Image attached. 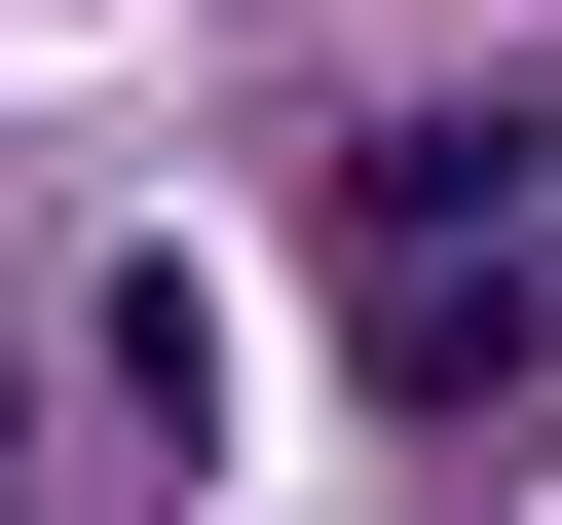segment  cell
<instances>
[{
	"instance_id": "obj_1",
	"label": "cell",
	"mask_w": 562,
	"mask_h": 525,
	"mask_svg": "<svg viewBox=\"0 0 562 525\" xmlns=\"http://www.w3.org/2000/svg\"><path fill=\"white\" fill-rule=\"evenodd\" d=\"M525 262H562V113H375L338 150V376L375 413H525Z\"/></svg>"
}]
</instances>
